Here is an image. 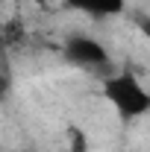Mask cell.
Masks as SVG:
<instances>
[{
	"label": "cell",
	"instance_id": "3",
	"mask_svg": "<svg viewBox=\"0 0 150 152\" xmlns=\"http://www.w3.org/2000/svg\"><path fill=\"white\" fill-rule=\"evenodd\" d=\"M68 6H74L85 15H94V18H112V15H121L127 0H62Z\"/></svg>",
	"mask_w": 150,
	"mask_h": 152
},
{
	"label": "cell",
	"instance_id": "5",
	"mask_svg": "<svg viewBox=\"0 0 150 152\" xmlns=\"http://www.w3.org/2000/svg\"><path fill=\"white\" fill-rule=\"evenodd\" d=\"M44 3H56V0H44ZM59 3H62V0H59Z\"/></svg>",
	"mask_w": 150,
	"mask_h": 152
},
{
	"label": "cell",
	"instance_id": "1",
	"mask_svg": "<svg viewBox=\"0 0 150 152\" xmlns=\"http://www.w3.org/2000/svg\"><path fill=\"white\" fill-rule=\"evenodd\" d=\"M103 96L115 111L127 120H138L150 111V91L144 88L141 76L112 73L103 79Z\"/></svg>",
	"mask_w": 150,
	"mask_h": 152
},
{
	"label": "cell",
	"instance_id": "4",
	"mask_svg": "<svg viewBox=\"0 0 150 152\" xmlns=\"http://www.w3.org/2000/svg\"><path fill=\"white\" fill-rule=\"evenodd\" d=\"M71 137H74V143H71V152H85V134L79 132V129H71Z\"/></svg>",
	"mask_w": 150,
	"mask_h": 152
},
{
	"label": "cell",
	"instance_id": "2",
	"mask_svg": "<svg viewBox=\"0 0 150 152\" xmlns=\"http://www.w3.org/2000/svg\"><path fill=\"white\" fill-rule=\"evenodd\" d=\"M65 56L71 58L74 64H79V67H100L109 58L106 56V47L97 38H88V35H74L65 44Z\"/></svg>",
	"mask_w": 150,
	"mask_h": 152
}]
</instances>
